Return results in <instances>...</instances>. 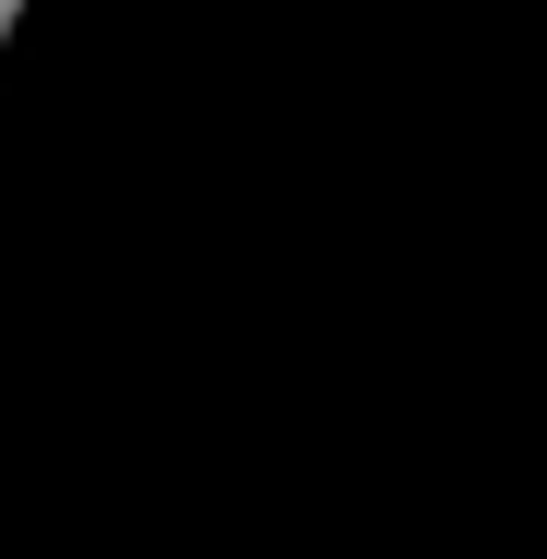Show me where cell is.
<instances>
[{
  "mask_svg": "<svg viewBox=\"0 0 547 559\" xmlns=\"http://www.w3.org/2000/svg\"><path fill=\"white\" fill-rule=\"evenodd\" d=\"M24 12H36V0H0V48H12V36H24Z\"/></svg>",
  "mask_w": 547,
  "mask_h": 559,
  "instance_id": "obj_1",
  "label": "cell"
}]
</instances>
